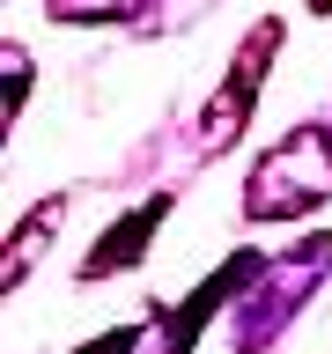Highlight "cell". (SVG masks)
<instances>
[{
    "label": "cell",
    "instance_id": "obj_1",
    "mask_svg": "<svg viewBox=\"0 0 332 354\" xmlns=\"http://www.w3.org/2000/svg\"><path fill=\"white\" fill-rule=\"evenodd\" d=\"M163 214H170V192H155V199H148V207H140L133 221H118V229H111V243H96V251L82 259V281H104L111 266H133L140 251H148V229H155Z\"/></svg>",
    "mask_w": 332,
    "mask_h": 354
},
{
    "label": "cell",
    "instance_id": "obj_3",
    "mask_svg": "<svg viewBox=\"0 0 332 354\" xmlns=\"http://www.w3.org/2000/svg\"><path fill=\"white\" fill-rule=\"evenodd\" d=\"M140 347V325H126V332H104L96 347H82V354H133Z\"/></svg>",
    "mask_w": 332,
    "mask_h": 354
},
{
    "label": "cell",
    "instance_id": "obj_2",
    "mask_svg": "<svg viewBox=\"0 0 332 354\" xmlns=\"http://www.w3.org/2000/svg\"><path fill=\"white\" fill-rule=\"evenodd\" d=\"M59 214H66V199H44L37 214H30V221H22V229H15V251H8V273H0V281H8V288H22V273H30V259H37V251H44V229H52V221H59Z\"/></svg>",
    "mask_w": 332,
    "mask_h": 354
}]
</instances>
